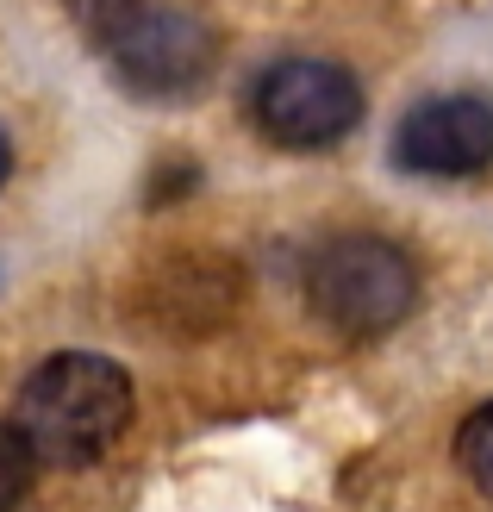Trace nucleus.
Wrapping results in <instances>:
<instances>
[{
	"mask_svg": "<svg viewBox=\"0 0 493 512\" xmlns=\"http://www.w3.org/2000/svg\"><path fill=\"white\" fill-rule=\"evenodd\" d=\"M493 163V107L481 94L419 100L394 132V169L406 175H481Z\"/></svg>",
	"mask_w": 493,
	"mask_h": 512,
	"instance_id": "5",
	"label": "nucleus"
},
{
	"mask_svg": "<svg viewBox=\"0 0 493 512\" xmlns=\"http://www.w3.org/2000/svg\"><path fill=\"white\" fill-rule=\"evenodd\" d=\"M456 463H462V475H469V488L493 500V400L475 406V413L462 419V431H456Z\"/></svg>",
	"mask_w": 493,
	"mask_h": 512,
	"instance_id": "6",
	"label": "nucleus"
},
{
	"mask_svg": "<svg viewBox=\"0 0 493 512\" xmlns=\"http://www.w3.org/2000/svg\"><path fill=\"white\" fill-rule=\"evenodd\" d=\"M306 306L337 338H381L419 306V269L387 238H369V232L331 238L306 263Z\"/></svg>",
	"mask_w": 493,
	"mask_h": 512,
	"instance_id": "2",
	"label": "nucleus"
},
{
	"mask_svg": "<svg viewBox=\"0 0 493 512\" xmlns=\"http://www.w3.org/2000/svg\"><path fill=\"white\" fill-rule=\"evenodd\" d=\"M107 57L119 69V82L144 94V100H181L206 88V75L219 63V44L213 32L194 19V13H175V7H144L125 32L107 44Z\"/></svg>",
	"mask_w": 493,
	"mask_h": 512,
	"instance_id": "4",
	"label": "nucleus"
},
{
	"mask_svg": "<svg viewBox=\"0 0 493 512\" xmlns=\"http://www.w3.org/2000/svg\"><path fill=\"white\" fill-rule=\"evenodd\" d=\"M63 13L75 19V32H82L94 50H107L125 25L144 13V0H63Z\"/></svg>",
	"mask_w": 493,
	"mask_h": 512,
	"instance_id": "7",
	"label": "nucleus"
},
{
	"mask_svg": "<svg viewBox=\"0 0 493 512\" xmlns=\"http://www.w3.org/2000/svg\"><path fill=\"white\" fill-rule=\"evenodd\" d=\"M250 113L263 125V138L281 150H325L356 132L362 119V88L350 69L319 63V57H288L263 69V82L250 88Z\"/></svg>",
	"mask_w": 493,
	"mask_h": 512,
	"instance_id": "3",
	"label": "nucleus"
},
{
	"mask_svg": "<svg viewBox=\"0 0 493 512\" xmlns=\"http://www.w3.org/2000/svg\"><path fill=\"white\" fill-rule=\"evenodd\" d=\"M7 175H13V144H7V132H0V188H7Z\"/></svg>",
	"mask_w": 493,
	"mask_h": 512,
	"instance_id": "9",
	"label": "nucleus"
},
{
	"mask_svg": "<svg viewBox=\"0 0 493 512\" xmlns=\"http://www.w3.org/2000/svg\"><path fill=\"white\" fill-rule=\"evenodd\" d=\"M125 419H132V375L113 356L94 350H57L25 375L13 431L25 438L32 463L50 469H88L94 456L119 444Z\"/></svg>",
	"mask_w": 493,
	"mask_h": 512,
	"instance_id": "1",
	"label": "nucleus"
},
{
	"mask_svg": "<svg viewBox=\"0 0 493 512\" xmlns=\"http://www.w3.org/2000/svg\"><path fill=\"white\" fill-rule=\"evenodd\" d=\"M32 475H38L32 450H25V438L0 419V512H19V500L32 494Z\"/></svg>",
	"mask_w": 493,
	"mask_h": 512,
	"instance_id": "8",
	"label": "nucleus"
}]
</instances>
